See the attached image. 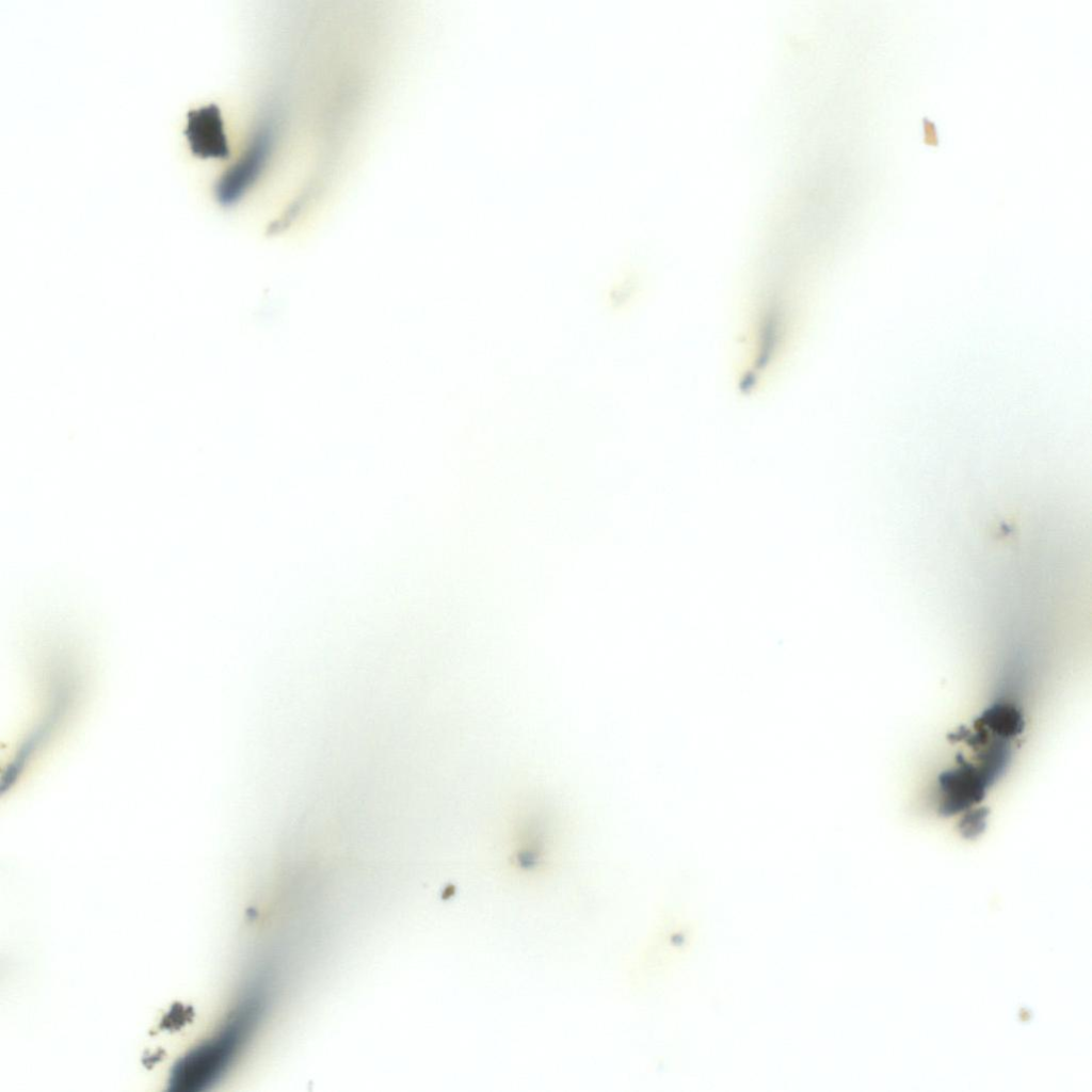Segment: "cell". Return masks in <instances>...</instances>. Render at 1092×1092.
Masks as SVG:
<instances>
[{
    "mask_svg": "<svg viewBox=\"0 0 1092 1092\" xmlns=\"http://www.w3.org/2000/svg\"><path fill=\"white\" fill-rule=\"evenodd\" d=\"M184 135L191 152L199 158L225 159L229 156L221 111L213 103L188 112Z\"/></svg>",
    "mask_w": 1092,
    "mask_h": 1092,
    "instance_id": "cell-2",
    "label": "cell"
},
{
    "mask_svg": "<svg viewBox=\"0 0 1092 1092\" xmlns=\"http://www.w3.org/2000/svg\"><path fill=\"white\" fill-rule=\"evenodd\" d=\"M254 1010L242 1006L224 1024L218 1033L192 1049L175 1065L170 1079V1089L179 1092H195L208 1088L224 1072L240 1048L253 1021Z\"/></svg>",
    "mask_w": 1092,
    "mask_h": 1092,
    "instance_id": "cell-1",
    "label": "cell"
},
{
    "mask_svg": "<svg viewBox=\"0 0 1092 1092\" xmlns=\"http://www.w3.org/2000/svg\"><path fill=\"white\" fill-rule=\"evenodd\" d=\"M985 818V810L977 809L969 815L961 823V832L965 837H975L980 834L983 830Z\"/></svg>",
    "mask_w": 1092,
    "mask_h": 1092,
    "instance_id": "cell-6",
    "label": "cell"
},
{
    "mask_svg": "<svg viewBox=\"0 0 1092 1092\" xmlns=\"http://www.w3.org/2000/svg\"><path fill=\"white\" fill-rule=\"evenodd\" d=\"M979 723L986 725L1001 738L1012 737L1022 732L1023 720L1019 712L1012 706L995 704L980 717Z\"/></svg>",
    "mask_w": 1092,
    "mask_h": 1092,
    "instance_id": "cell-5",
    "label": "cell"
},
{
    "mask_svg": "<svg viewBox=\"0 0 1092 1092\" xmlns=\"http://www.w3.org/2000/svg\"><path fill=\"white\" fill-rule=\"evenodd\" d=\"M261 142H255L244 156L231 165L215 186L218 202L223 206L236 203L257 176L262 160Z\"/></svg>",
    "mask_w": 1092,
    "mask_h": 1092,
    "instance_id": "cell-4",
    "label": "cell"
},
{
    "mask_svg": "<svg viewBox=\"0 0 1092 1092\" xmlns=\"http://www.w3.org/2000/svg\"><path fill=\"white\" fill-rule=\"evenodd\" d=\"M940 784L944 793L942 812L950 815L979 802L991 783L978 767L962 762L941 774Z\"/></svg>",
    "mask_w": 1092,
    "mask_h": 1092,
    "instance_id": "cell-3",
    "label": "cell"
}]
</instances>
